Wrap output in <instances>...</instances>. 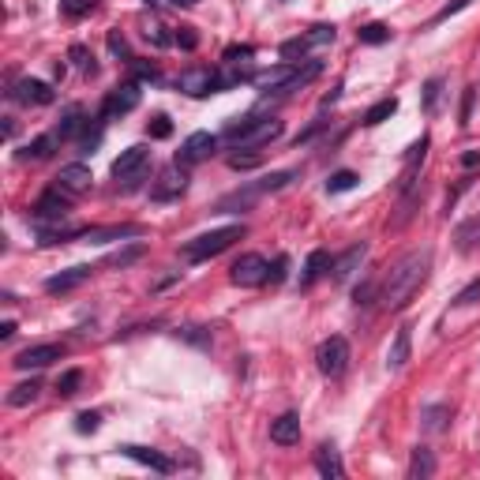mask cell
I'll return each instance as SVG.
<instances>
[{"instance_id": "obj_1", "label": "cell", "mask_w": 480, "mask_h": 480, "mask_svg": "<svg viewBox=\"0 0 480 480\" xmlns=\"http://www.w3.org/2000/svg\"><path fill=\"white\" fill-rule=\"evenodd\" d=\"M431 270V248H413L402 259L390 263V270L379 278V304L387 311H402L413 300V293L424 285Z\"/></svg>"}, {"instance_id": "obj_2", "label": "cell", "mask_w": 480, "mask_h": 480, "mask_svg": "<svg viewBox=\"0 0 480 480\" xmlns=\"http://www.w3.org/2000/svg\"><path fill=\"white\" fill-rule=\"evenodd\" d=\"M282 132H285V124L278 117L248 113V117H233V120H229L226 132H221V139L233 143L237 150H259V147H267V143H274Z\"/></svg>"}, {"instance_id": "obj_3", "label": "cell", "mask_w": 480, "mask_h": 480, "mask_svg": "<svg viewBox=\"0 0 480 480\" xmlns=\"http://www.w3.org/2000/svg\"><path fill=\"white\" fill-rule=\"evenodd\" d=\"M248 233L244 221H237V226H221V229H211V233H199L191 237L188 244L180 248V255L188 263H203V259H214V255H221L226 248H233V240H240Z\"/></svg>"}, {"instance_id": "obj_4", "label": "cell", "mask_w": 480, "mask_h": 480, "mask_svg": "<svg viewBox=\"0 0 480 480\" xmlns=\"http://www.w3.org/2000/svg\"><path fill=\"white\" fill-rule=\"evenodd\" d=\"M147 165H150V147L135 143V147L120 150V158L113 162V177L124 180V188H135V184L147 177Z\"/></svg>"}, {"instance_id": "obj_5", "label": "cell", "mask_w": 480, "mask_h": 480, "mask_svg": "<svg viewBox=\"0 0 480 480\" xmlns=\"http://www.w3.org/2000/svg\"><path fill=\"white\" fill-rule=\"evenodd\" d=\"M349 341L341 338V334H331V338L319 346V353H315V360H319V372L326 375V379H338V375H346V368H349Z\"/></svg>"}, {"instance_id": "obj_6", "label": "cell", "mask_w": 480, "mask_h": 480, "mask_svg": "<svg viewBox=\"0 0 480 480\" xmlns=\"http://www.w3.org/2000/svg\"><path fill=\"white\" fill-rule=\"evenodd\" d=\"M184 191H188V165H180V162L165 165V169L158 173V180L150 184V199H154V203H169V199H180Z\"/></svg>"}, {"instance_id": "obj_7", "label": "cell", "mask_w": 480, "mask_h": 480, "mask_svg": "<svg viewBox=\"0 0 480 480\" xmlns=\"http://www.w3.org/2000/svg\"><path fill=\"white\" fill-rule=\"evenodd\" d=\"M68 214H71V195H68V191H60L57 184H53V188L45 191L34 206H30V221H34V226H42V221H64Z\"/></svg>"}, {"instance_id": "obj_8", "label": "cell", "mask_w": 480, "mask_h": 480, "mask_svg": "<svg viewBox=\"0 0 480 480\" xmlns=\"http://www.w3.org/2000/svg\"><path fill=\"white\" fill-rule=\"evenodd\" d=\"M267 270H270V263L263 259V255L244 252V255L233 263V270H229V282L240 285V289H255V285L267 282Z\"/></svg>"}, {"instance_id": "obj_9", "label": "cell", "mask_w": 480, "mask_h": 480, "mask_svg": "<svg viewBox=\"0 0 480 480\" xmlns=\"http://www.w3.org/2000/svg\"><path fill=\"white\" fill-rule=\"evenodd\" d=\"M139 98H143L139 83H124V86H117V91H109V94H106L98 120H117V117L132 113V109H139Z\"/></svg>"}, {"instance_id": "obj_10", "label": "cell", "mask_w": 480, "mask_h": 480, "mask_svg": "<svg viewBox=\"0 0 480 480\" xmlns=\"http://www.w3.org/2000/svg\"><path fill=\"white\" fill-rule=\"evenodd\" d=\"M8 98L12 101H23V106H53L57 101V91H53L45 79H15L12 91H8Z\"/></svg>"}, {"instance_id": "obj_11", "label": "cell", "mask_w": 480, "mask_h": 480, "mask_svg": "<svg viewBox=\"0 0 480 480\" xmlns=\"http://www.w3.org/2000/svg\"><path fill=\"white\" fill-rule=\"evenodd\" d=\"M177 91H184L188 98H206V94H218V71L214 68H188L177 75Z\"/></svg>"}, {"instance_id": "obj_12", "label": "cell", "mask_w": 480, "mask_h": 480, "mask_svg": "<svg viewBox=\"0 0 480 480\" xmlns=\"http://www.w3.org/2000/svg\"><path fill=\"white\" fill-rule=\"evenodd\" d=\"M218 135H211V132H191L188 139L180 143V150H177V162L180 165H195V162H206V158L218 150Z\"/></svg>"}, {"instance_id": "obj_13", "label": "cell", "mask_w": 480, "mask_h": 480, "mask_svg": "<svg viewBox=\"0 0 480 480\" xmlns=\"http://www.w3.org/2000/svg\"><path fill=\"white\" fill-rule=\"evenodd\" d=\"M64 357V346H57V341H49V346H30V349H23L19 357L12 360L19 372H42V368H49L53 360H60Z\"/></svg>"}, {"instance_id": "obj_14", "label": "cell", "mask_w": 480, "mask_h": 480, "mask_svg": "<svg viewBox=\"0 0 480 480\" xmlns=\"http://www.w3.org/2000/svg\"><path fill=\"white\" fill-rule=\"evenodd\" d=\"M57 188L60 191H68L71 199L75 195H86V191H91V184H94V177H91V169H86L83 162H71V165H60V173L57 177Z\"/></svg>"}, {"instance_id": "obj_15", "label": "cell", "mask_w": 480, "mask_h": 480, "mask_svg": "<svg viewBox=\"0 0 480 480\" xmlns=\"http://www.w3.org/2000/svg\"><path fill=\"white\" fill-rule=\"evenodd\" d=\"M364 259H368V240L349 244L338 259H331V278H334V282H349V278L360 270V263H364Z\"/></svg>"}, {"instance_id": "obj_16", "label": "cell", "mask_w": 480, "mask_h": 480, "mask_svg": "<svg viewBox=\"0 0 480 480\" xmlns=\"http://www.w3.org/2000/svg\"><path fill=\"white\" fill-rule=\"evenodd\" d=\"M98 267H91V263H79V267H68V270H60V274H53V278H45V293H71V289H79L83 282H91V274Z\"/></svg>"}, {"instance_id": "obj_17", "label": "cell", "mask_w": 480, "mask_h": 480, "mask_svg": "<svg viewBox=\"0 0 480 480\" xmlns=\"http://www.w3.org/2000/svg\"><path fill=\"white\" fill-rule=\"evenodd\" d=\"M120 454H124V458H132V461H139V466H147V469H154V473H162V477L177 473V461L165 458V454H158V451H150V446L124 443V446H120Z\"/></svg>"}, {"instance_id": "obj_18", "label": "cell", "mask_w": 480, "mask_h": 480, "mask_svg": "<svg viewBox=\"0 0 480 480\" xmlns=\"http://www.w3.org/2000/svg\"><path fill=\"white\" fill-rule=\"evenodd\" d=\"M132 237H143V226L124 221V226H91L79 233V240H86V244H109V240H132Z\"/></svg>"}, {"instance_id": "obj_19", "label": "cell", "mask_w": 480, "mask_h": 480, "mask_svg": "<svg viewBox=\"0 0 480 480\" xmlns=\"http://www.w3.org/2000/svg\"><path fill=\"white\" fill-rule=\"evenodd\" d=\"M270 443H278V446L300 443V417L297 413H282L278 420H270Z\"/></svg>"}, {"instance_id": "obj_20", "label": "cell", "mask_w": 480, "mask_h": 480, "mask_svg": "<svg viewBox=\"0 0 480 480\" xmlns=\"http://www.w3.org/2000/svg\"><path fill=\"white\" fill-rule=\"evenodd\" d=\"M409 353H413V326L402 323V326H398V334H394V341H390L387 368H390V372H402L405 360H409Z\"/></svg>"}, {"instance_id": "obj_21", "label": "cell", "mask_w": 480, "mask_h": 480, "mask_svg": "<svg viewBox=\"0 0 480 480\" xmlns=\"http://www.w3.org/2000/svg\"><path fill=\"white\" fill-rule=\"evenodd\" d=\"M293 75H297V64L285 60V64H278V68H270V71H263V75H255V86H259V94H282V86L289 83Z\"/></svg>"}, {"instance_id": "obj_22", "label": "cell", "mask_w": 480, "mask_h": 480, "mask_svg": "<svg viewBox=\"0 0 480 480\" xmlns=\"http://www.w3.org/2000/svg\"><path fill=\"white\" fill-rule=\"evenodd\" d=\"M315 469H319V477H326V480H341V477H346V466H341L338 446H334V443H319Z\"/></svg>"}, {"instance_id": "obj_23", "label": "cell", "mask_w": 480, "mask_h": 480, "mask_svg": "<svg viewBox=\"0 0 480 480\" xmlns=\"http://www.w3.org/2000/svg\"><path fill=\"white\" fill-rule=\"evenodd\" d=\"M428 135H420L417 143L409 147V154H405V169H402V180H398V191H405V188H413L417 184V169H420V162H424V154H428Z\"/></svg>"}, {"instance_id": "obj_24", "label": "cell", "mask_w": 480, "mask_h": 480, "mask_svg": "<svg viewBox=\"0 0 480 480\" xmlns=\"http://www.w3.org/2000/svg\"><path fill=\"white\" fill-rule=\"evenodd\" d=\"M248 79H255L252 75V60H226V68L218 71V86H221V91H233V86L248 83Z\"/></svg>"}, {"instance_id": "obj_25", "label": "cell", "mask_w": 480, "mask_h": 480, "mask_svg": "<svg viewBox=\"0 0 480 480\" xmlns=\"http://www.w3.org/2000/svg\"><path fill=\"white\" fill-rule=\"evenodd\" d=\"M83 128H86L83 106H68V109H64V117H60V124H57L60 143H64V139H79V135H83Z\"/></svg>"}, {"instance_id": "obj_26", "label": "cell", "mask_w": 480, "mask_h": 480, "mask_svg": "<svg viewBox=\"0 0 480 480\" xmlns=\"http://www.w3.org/2000/svg\"><path fill=\"white\" fill-rule=\"evenodd\" d=\"M331 270V252L326 248H315V252L308 255V263H304V274H300V285H315L319 278Z\"/></svg>"}, {"instance_id": "obj_27", "label": "cell", "mask_w": 480, "mask_h": 480, "mask_svg": "<svg viewBox=\"0 0 480 480\" xmlns=\"http://www.w3.org/2000/svg\"><path fill=\"white\" fill-rule=\"evenodd\" d=\"M454 248H458V252H473V248H480V214H473L469 221H461V226L454 229Z\"/></svg>"}, {"instance_id": "obj_28", "label": "cell", "mask_w": 480, "mask_h": 480, "mask_svg": "<svg viewBox=\"0 0 480 480\" xmlns=\"http://www.w3.org/2000/svg\"><path fill=\"white\" fill-rule=\"evenodd\" d=\"M60 143V135L57 132H49V135H38V139H30L27 147L19 150V158H30V162H42V158H49L53 154V147Z\"/></svg>"}, {"instance_id": "obj_29", "label": "cell", "mask_w": 480, "mask_h": 480, "mask_svg": "<svg viewBox=\"0 0 480 480\" xmlns=\"http://www.w3.org/2000/svg\"><path fill=\"white\" fill-rule=\"evenodd\" d=\"M143 255H147V244L143 240H132L128 248H120V252H113V255H106V267H132V263H139Z\"/></svg>"}, {"instance_id": "obj_30", "label": "cell", "mask_w": 480, "mask_h": 480, "mask_svg": "<svg viewBox=\"0 0 480 480\" xmlns=\"http://www.w3.org/2000/svg\"><path fill=\"white\" fill-rule=\"evenodd\" d=\"M38 394H42V383H38V379L19 383V387H12V390H8V405H12V409H23V405L38 402Z\"/></svg>"}, {"instance_id": "obj_31", "label": "cell", "mask_w": 480, "mask_h": 480, "mask_svg": "<svg viewBox=\"0 0 480 480\" xmlns=\"http://www.w3.org/2000/svg\"><path fill=\"white\" fill-rule=\"evenodd\" d=\"M431 473H435V454H431L428 446H417V451H413V461H409V477L428 480Z\"/></svg>"}, {"instance_id": "obj_32", "label": "cell", "mask_w": 480, "mask_h": 480, "mask_svg": "<svg viewBox=\"0 0 480 480\" xmlns=\"http://www.w3.org/2000/svg\"><path fill=\"white\" fill-rule=\"evenodd\" d=\"M300 38H304L308 49H315V45H331L334 38H338V27H334V23H315V27H311L308 34H300Z\"/></svg>"}, {"instance_id": "obj_33", "label": "cell", "mask_w": 480, "mask_h": 480, "mask_svg": "<svg viewBox=\"0 0 480 480\" xmlns=\"http://www.w3.org/2000/svg\"><path fill=\"white\" fill-rule=\"evenodd\" d=\"M394 113H398V98H383V101H375V106L364 113V124L375 128V124H383V120H390Z\"/></svg>"}, {"instance_id": "obj_34", "label": "cell", "mask_w": 480, "mask_h": 480, "mask_svg": "<svg viewBox=\"0 0 480 480\" xmlns=\"http://www.w3.org/2000/svg\"><path fill=\"white\" fill-rule=\"evenodd\" d=\"M357 42L360 45H383V42H390V27L387 23H368V27L357 30Z\"/></svg>"}, {"instance_id": "obj_35", "label": "cell", "mask_w": 480, "mask_h": 480, "mask_svg": "<svg viewBox=\"0 0 480 480\" xmlns=\"http://www.w3.org/2000/svg\"><path fill=\"white\" fill-rule=\"evenodd\" d=\"M357 173L353 169H338V173H331V180H326V195H341V191H353L357 188Z\"/></svg>"}, {"instance_id": "obj_36", "label": "cell", "mask_w": 480, "mask_h": 480, "mask_svg": "<svg viewBox=\"0 0 480 480\" xmlns=\"http://www.w3.org/2000/svg\"><path fill=\"white\" fill-rule=\"evenodd\" d=\"M420 420H424L428 431H443L446 420H451V405H428V409L420 413Z\"/></svg>"}, {"instance_id": "obj_37", "label": "cell", "mask_w": 480, "mask_h": 480, "mask_svg": "<svg viewBox=\"0 0 480 480\" xmlns=\"http://www.w3.org/2000/svg\"><path fill=\"white\" fill-rule=\"evenodd\" d=\"M372 300H379V278L368 274L364 282H360L357 289H353V304L360 308V304H372Z\"/></svg>"}, {"instance_id": "obj_38", "label": "cell", "mask_w": 480, "mask_h": 480, "mask_svg": "<svg viewBox=\"0 0 480 480\" xmlns=\"http://www.w3.org/2000/svg\"><path fill=\"white\" fill-rule=\"evenodd\" d=\"M68 57L75 60V68L83 71V75H94V71H98V60H94V53L86 49V45H71Z\"/></svg>"}, {"instance_id": "obj_39", "label": "cell", "mask_w": 480, "mask_h": 480, "mask_svg": "<svg viewBox=\"0 0 480 480\" xmlns=\"http://www.w3.org/2000/svg\"><path fill=\"white\" fill-rule=\"evenodd\" d=\"M98 8V0H60V15L64 19H83Z\"/></svg>"}, {"instance_id": "obj_40", "label": "cell", "mask_w": 480, "mask_h": 480, "mask_svg": "<svg viewBox=\"0 0 480 480\" xmlns=\"http://www.w3.org/2000/svg\"><path fill=\"white\" fill-rule=\"evenodd\" d=\"M79 387H83V372H79V368H68V372L57 379V394H60V398L79 394Z\"/></svg>"}, {"instance_id": "obj_41", "label": "cell", "mask_w": 480, "mask_h": 480, "mask_svg": "<svg viewBox=\"0 0 480 480\" xmlns=\"http://www.w3.org/2000/svg\"><path fill=\"white\" fill-rule=\"evenodd\" d=\"M439 91H443V79H428L424 83V94H420V101H424V113H435V106H439Z\"/></svg>"}, {"instance_id": "obj_42", "label": "cell", "mask_w": 480, "mask_h": 480, "mask_svg": "<svg viewBox=\"0 0 480 480\" xmlns=\"http://www.w3.org/2000/svg\"><path fill=\"white\" fill-rule=\"evenodd\" d=\"M143 34H147V42H154L158 49H169V45H177V42H173V34H165L162 23H147V30H143Z\"/></svg>"}, {"instance_id": "obj_43", "label": "cell", "mask_w": 480, "mask_h": 480, "mask_svg": "<svg viewBox=\"0 0 480 480\" xmlns=\"http://www.w3.org/2000/svg\"><path fill=\"white\" fill-rule=\"evenodd\" d=\"M147 132H150V139H169V135H173V120L165 113H158V117H150Z\"/></svg>"}, {"instance_id": "obj_44", "label": "cell", "mask_w": 480, "mask_h": 480, "mask_svg": "<svg viewBox=\"0 0 480 480\" xmlns=\"http://www.w3.org/2000/svg\"><path fill=\"white\" fill-rule=\"evenodd\" d=\"M109 53H113V57H120L124 64H132L135 57H132V49H128V42H124V34H120V30H109Z\"/></svg>"}, {"instance_id": "obj_45", "label": "cell", "mask_w": 480, "mask_h": 480, "mask_svg": "<svg viewBox=\"0 0 480 480\" xmlns=\"http://www.w3.org/2000/svg\"><path fill=\"white\" fill-rule=\"evenodd\" d=\"M184 341H191V346H199V349H206L211 346V331L206 326H184V331H177Z\"/></svg>"}, {"instance_id": "obj_46", "label": "cell", "mask_w": 480, "mask_h": 480, "mask_svg": "<svg viewBox=\"0 0 480 480\" xmlns=\"http://www.w3.org/2000/svg\"><path fill=\"white\" fill-rule=\"evenodd\" d=\"M98 424H101V413L86 409V413H79V417H75V431H79V435H91V431H98Z\"/></svg>"}, {"instance_id": "obj_47", "label": "cell", "mask_w": 480, "mask_h": 480, "mask_svg": "<svg viewBox=\"0 0 480 480\" xmlns=\"http://www.w3.org/2000/svg\"><path fill=\"white\" fill-rule=\"evenodd\" d=\"M173 42H177L180 45V49H195V45H199V34H195V27H180L177 30V34H173Z\"/></svg>"}, {"instance_id": "obj_48", "label": "cell", "mask_w": 480, "mask_h": 480, "mask_svg": "<svg viewBox=\"0 0 480 480\" xmlns=\"http://www.w3.org/2000/svg\"><path fill=\"white\" fill-rule=\"evenodd\" d=\"M285 274H289V255H278V259H274V267H270L267 270V282H285Z\"/></svg>"}, {"instance_id": "obj_49", "label": "cell", "mask_w": 480, "mask_h": 480, "mask_svg": "<svg viewBox=\"0 0 480 480\" xmlns=\"http://www.w3.org/2000/svg\"><path fill=\"white\" fill-rule=\"evenodd\" d=\"M469 4H473V0H451V4H446V8H439V12H435V19H431V23H446V19H451V15L466 12Z\"/></svg>"}, {"instance_id": "obj_50", "label": "cell", "mask_w": 480, "mask_h": 480, "mask_svg": "<svg viewBox=\"0 0 480 480\" xmlns=\"http://www.w3.org/2000/svg\"><path fill=\"white\" fill-rule=\"evenodd\" d=\"M477 300H480V278H477V282H469L466 289L454 297V304H477Z\"/></svg>"}, {"instance_id": "obj_51", "label": "cell", "mask_w": 480, "mask_h": 480, "mask_svg": "<svg viewBox=\"0 0 480 480\" xmlns=\"http://www.w3.org/2000/svg\"><path fill=\"white\" fill-rule=\"evenodd\" d=\"M132 71H135L139 79H147V83H158V79H162L154 64H139V60H132Z\"/></svg>"}, {"instance_id": "obj_52", "label": "cell", "mask_w": 480, "mask_h": 480, "mask_svg": "<svg viewBox=\"0 0 480 480\" xmlns=\"http://www.w3.org/2000/svg\"><path fill=\"white\" fill-rule=\"evenodd\" d=\"M229 165H233V169H255V165H259V154H233Z\"/></svg>"}, {"instance_id": "obj_53", "label": "cell", "mask_w": 480, "mask_h": 480, "mask_svg": "<svg viewBox=\"0 0 480 480\" xmlns=\"http://www.w3.org/2000/svg\"><path fill=\"white\" fill-rule=\"evenodd\" d=\"M252 57H255L252 45H229L226 49V60H252Z\"/></svg>"}, {"instance_id": "obj_54", "label": "cell", "mask_w": 480, "mask_h": 480, "mask_svg": "<svg viewBox=\"0 0 480 480\" xmlns=\"http://www.w3.org/2000/svg\"><path fill=\"white\" fill-rule=\"evenodd\" d=\"M469 113H473V86H469L466 98H461V124H469Z\"/></svg>"}, {"instance_id": "obj_55", "label": "cell", "mask_w": 480, "mask_h": 480, "mask_svg": "<svg viewBox=\"0 0 480 480\" xmlns=\"http://www.w3.org/2000/svg\"><path fill=\"white\" fill-rule=\"evenodd\" d=\"M461 165H466V169H477V165H480V150L477 147L466 150V154H461Z\"/></svg>"}, {"instance_id": "obj_56", "label": "cell", "mask_w": 480, "mask_h": 480, "mask_svg": "<svg viewBox=\"0 0 480 480\" xmlns=\"http://www.w3.org/2000/svg\"><path fill=\"white\" fill-rule=\"evenodd\" d=\"M338 98H341V83H338V86H334V91H331V94H326V98H323V109H331V106H334V101H338Z\"/></svg>"}, {"instance_id": "obj_57", "label": "cell", "mask_w": 480, "mask_h": 480, "mask_svg": "<svg viewBox=\"0 0 480 480\" xmlns=\"http://www.w3.org/2000/svg\"><path fill=\"white\" fill-rule=\"evenodd\" d=\"M150 4H162V0H150ZM165 4H177V8H195L199 0H165Z\"/></svg>"}, {"instance_id": "obj_58", "label": "cell", "mask_w": 480, "mask_h": 480, "mask_svg": "<svg viewBox=\"0 0 480 480\" xmlns=\"http://www.w3.org/2000/svg\"><path fill=\"white\" fill-rule=\"evenodd\" d=\"M12 334H15V323H12V319H8V323H0V338H12Z\"/></svg>"}]
</instances>
